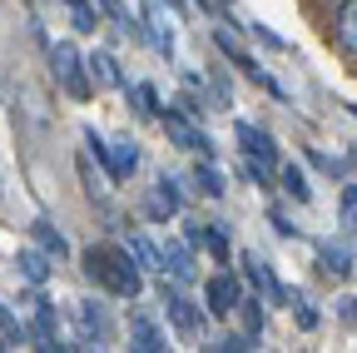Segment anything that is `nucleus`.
I'll return each mask as SVG.
<instances>
[{"label": "nucleus", "instance_id": "f257e3e1", "mask_svg": "<svg viewBox=\"0 0 357 353\" xmlns=\"http://www.w3.org/2000/svg\"><path fill=\"white\" fill-rule=\"evenodd\" d=\"M79 264H84V274L95 279L105 294L139 303V294H144V269H139V259L129 254V244H89V249L79 254Z\"/></svg>", "mask_w": 357, "mask_h": 353}, {"label": "nucleus", "instance_id": "f03ea898", "mask_svg": "<svg viewBox=\"0 0 357 353\" xmlns=\"http://www.w3.org/2000/svg\"><path fill=\"white\" fill-rule=\"evenodd\" d=\"M213 50L223 55V60H229V65H238V75H248L253 85H258V90H268V95H273V100H283V105H293V95L283 90V85L273 80V75H268L263 70V60L253 55V50H243L238 45V35H229V30H213Z\"/></svg>", "mask_w": 357, "mask_h": 353}, {"label": "nucleus", "instance_id": "7ed1b4c3", "mask_svg": "<svg viewBox=\"0 0 357 353\" xmlns=\"http://www.w3.org/2000/svg\"><path fill=\"white\" fill-rule=\"evenodd\" d=\"M50 70H55V80L70 90V100H95V80H89V65H84V55H79V45L75 40H55L50 45Z\"/></svg>", "mask_w": 357, "mask_h": 353}, {"label": "nucleus", "instance_id": "20e7f679", "mask_svg": "<svg viewBox=\"0 0 357 353\" xmlns=\"http://www.w3.org/2000/svg\"><path fill=\"white\" fill-rule=\"evenodd\" d=\"M238 303H243V279L229 269V264H218V269L204 279V308L213 319H229V314H238Z\"/></svg>", "mask_w": 357, "mask_h": 353}, {"label": "nucleus", "instance_id": "39448f33", "mask_svg": "<svg viewBox=\"0 0 357 353\" xmlns=\"http://www.w3.org/2000/svg\"><path fill=\"white\" fill-rule=\"evenodd\" d=\"M238 264H243V284H248L253 294H263L268 303H288V294H293V289L273 274V264H268V259H258L253 249H243V254H238Z\"/></svg>", "mask_w": 357, "mask_h": 353}, {"label": "nucleus", "instance_id": "423d86ee", "mask_svg": "<svg viewBox=\"0 0 357 353\" xmlns=\"http://www.w3.org/2000/svg\"><path fill=\"white\" fill-rule=\"evenodd\" d=\"M30 338H35V348H45V353L75 348V343H65V333H60V314L50 308V298H45L40 289H35V298H30Z\"/></svg>", "mask_w": 357, "mask_h": 353}, {"label": "nucleus", "instance_id": "0eeeda50", "mask_svg": "<svg viewBox=\"0 0 357 353\" xmlns=\"http://www.w3.org/2000/svg\"><path fill=\"white\" fill-rule=\"evenodd\" d=\"M159 294H164V319L174 324V333H204V314H208V308H194V298L178 284H159Z\"/></svg>", "mask_w": 357, "mask_h": 353}, {"label": "nucleus", "instance_id": "6e6552de", "mask_svg": "<svg viewBox=\"0 0 357 353\" xmlns=\"http://www.w3.org/2000/svg\"><path fill=\"white\" fill-rule=\"evenodd\" d=\"M164 129H169V140L178 145V150H194V154H208L213 150V140L199 129V120L194 115H184V110H164V120H159Z\"/></svg>", "mask_w": 357, "mask_h": 353}, {"label": "nucleus", "instance_id": "1a4fd4ad", "mask_svg": "<svg viewBox=\"0 0 357 353\" xmlns=\"http://www.w3.org/2000/svg\"><path fill=\"white\" fill-rule=\"evenodd\" d=\"M234 140H238V150H243V154H253V159L283 164V154H278V140H273V129H263V124H253V120H234Z\"/></svg>", "mask_w": 357, "mask_h": 353}, {"label": "nucleus", "instance_id": "9d476101", "mask_svg": "<svg viewBox=\"0 0 357 353\" xmlns=\"http://www.w3.org/2000/svg\"><path fill=\"white\" fill-rule=\"evenodd\" d=\"M318 269H323L328 279L347 284V279L357 274V249H352L347 239H323V244H318Z\"/></svg>", "mask_w": 357, "mask_h": 353}, {"label": "nucleus", "instance_id": "9b49d317", "mask_svg": "<svg viewBox=\"0 0 357 353\" xmlns=\"http://www.w3.org/2000/svg\"><path fill=\"white\" fill-rule=\"evenodd\" d=\"M75 319H79V348H100V343H109V314H105V303L79 298V303H75Z\"/></svg>", "mask_w": 357, "mask_h": 353}, {"label": "nucleus", "instance_id": "f8f14e48", "mask_svg": "<svg viewBox=\"0 0 357 353\" xmlns=\"http://www.w3.org/2000/svg\"><path fill=\"white\" fill-rule=\"evenodd\" d=\"M55 264H60L55 254H45L40 244H30V249H20V254H15V274H20L30 289H45V284L55 279Z\"/></svg>", "mask_w": 357, "mask_h": 353}, {"label": "nucleus", "instance_id": "ddd939ff", "mask_svg": "<svg viewBox=\"0 0 357 353\" xmlns=\"http://www.w3.org/2000/svg\"><path fill=\"white\" fill-rule=\"evenodd\" d=\"M129 348L134 353H164L169 348V333L144 314V308H129Z\"/></svg>", "mask_w": 357, "mask_h": 353}, {"label": "nucleus", "instance_id": "4468645a", "mask_svg": "<svg viewBox=\"0 0 357 353\" xmlns=\"http://www.w3.org/2000/svg\"><path fill=\"white\" fill-rule=\"evenodd\" d=\"M333 45L357 60V0H337V10H333Z\"/></svg>", "mask_w": 357, "mask_h": 353}, {"label": "nucleus", "instance_id": "2eb2a0df", "mask_svg": "<svg viewBox=\"0 0 357 353\" xmlns=\"http://www.w3.org/2000/svg\"><path fill=\"white\" fill-rule=\"evenodd\" d=\"M84 65H89V80H95V90H124V85H129V75L119 70V60H114L109 50H89Z\"/></svg>", "mask_w": 357, "mask_h": 353}, {"label": "nucleus", "instance_id": "dca6fc26", "mask_svg": "<svg viewBox=\"0 0 357 353\" xmlns=\"http://www.w3.org/2000/svg\"><path fill=\"white\" fill-rule=\"evenodd\" d=\"M164 274H174L178 284H194L199 279V264H194V244L189 239H169L164 244Z\"/></svg>", "mask_w": 357, "mask_h": 353}, {"label": "nucleus", "instance_id": "f3484780", "mask_svg": "<svg viewBox=\"0 0 357 353\" xmlns=\"http://www.w3.org/2000/svg\"><path fill=\"white\" fill-rule=\"evenodd\" d=\"M189 180H194V189H199L204 199H223V194H229V180H223V169H218L208 154H199V159L189 164Z\"/></svg>", "mask_w": 357, "mask_h": 353}, {"label": "nucleus", "instance_id": "a211bd4d", "mask_svg": "<svg viewBox=\"0 0 357 353\" xmlns=\"http://www.w3.org/2000/svg\"><path fill=\"white\" fill-rule=\"evenodd\" d=\"M124 244H129L134 259H139V269H144V274H164V249H159L144 229H124Z\"/></svg>", "mask_w": 357, "mask_h": 353}, {"label": "nucleus", "instance_id": "6ab92c4d", "mask_svg": "<svg viewBox=\"0 0 357 353\" xmlns=\"http://www.w3.org/2000/svg\"><path fill=\"white\" fill-rule=\"evenodd\" d=\"M278 189L293 199V204H312V185H307V169L303 164H293V159H283L278 164Z\"/></svg>", "mask_w": 357, "mask_h": 353}, {"label": "nucleus", "instance_id": "aec40b11", "mask_svg": "<svg viewBox=\"0 0 357 353\" xmlns=\"http://www.w3.org/2000/svg\"><path fill=\"white\" fill-rule=\"evenodd\" d=\"M124 95H129V105L139 110L144 120H164V110H169V105L159 100V90H154L149 80H139V85H124Z\"/></svg>", "mask_w": 357, "mask_h": 353}, {"label": "nucleus", "instance_id": "412c9836", "mask_svg": "<svg viewBox=\"0 0 357 353\" xmlns=\"http://www.w3.org/2000/svg\"><path fill=\"white\" fill-rule=\"evenodd\" d=\"M139 164H144V154H139V140L119 135V140H114V185L134 180V169H139Z\"/></svg>", "mask_w": 357, "mask_h": 353}, {"label": "nucleus", "instance_id": "4be33fe9", "mask_svg": "<svg viewBox=\"0 0 357 353\" xmlns=\"http://www.w3.org/2000/svg\"><path fill=\"white\" fill-rule=\"evenodd\" d=\"M65 6H70V30H75V35H95V30H100L105 10L95 6V0H65Z\"/></svg>", "mask_w": 357, "mask_h": 353}, {"label": "nucleus", "instance_id": "5701e85b", "mask_svg": "<svg viewBox=\"0 0 357 353\" xmlns=\"http://www.w3.org/2000/svg\"><path fill=\"white\" fill-rule=\"evenodd\" d=\"M30 239L45 249V254H55V259H70V239L50 224V219H35V224H30Z\"/></svg>", "mask_w": 357, "mask_h": 353}, {"label": "nucleus", "instance_id": "b1692460", "mask_svg": "<svg viewBox=\"0 0 357 353\" xmlns=\"http://www.w3.org/2000/svg\"><path fill=\"white\" fill-rule=\"evenodd\" d=\"M263 319H268V298H263V294H243V303H238V324H243L253 338H263Z\"/></svg>", "mask_w": 357, "mask_h": 353}, {"label": "nucleus", "instance_id": "393cba45", "mask_svg": "<svg viewBox=\"0 0 357 353\" xmlns=\"http://www.w3.org/2000/svg\"><path fill=\"white\" fill-rule=\"evenodd\" d=\"M204 90H208V105H213V110H229V105H234V85H229V75H223L218 65L204 75Z\"/></svg>", "mask_w": 357, "mask_h": 353}, {"label": "nucleus", "instance_id": "a878e982", "mask_svg": "<svg viewBox=\"0 0 357 353\" xmlns=\"http://www.w3.org/2000/svg\"><path fill=\"white\" fill-rule=\"evenodd\" d=\"M95 6L105 10V20L114 25V30H124V35H134V25H139V15H134L124 0H95Z\"/></svg>", "mask_w": 357, "mask_h": 353}, {"label": "nucleus", "instance_id": "bb28decb", "mask_svg": "<svg viewBox=\"0 0 357 353\" xmlns=\"http://www.w3.org/2000/svg\"><path fill=\"white\" fill-rule=\"evenodd\" d=\"M204 249H208V259H213V264H229V259H234V239H229V229H223V224H208Z\"/></svg>", "mask_w": 357, "mask_h": 353}, {"label": "nucleus", "instance_id": "cd10ccee", "mask_svg": "<svg viewBox=\"0 0 357 353\" xmlns=\"http://www.w3.org/2000/svg\"><path fill=\"white\" fill-rule=\"evenodd\" d=\"M243 35H248V40H258V45H263V50H278V55L288 50V40H283L278 30H268L263 20H243Z\"/></svg>", "mask_w": 357, "mask_h": 353}, {"label": "nucleus", "instance_id": "c85d7f7f", "mask_svg": "<svg viewBox=\"0 0 357 353\" xmlns=\"http://www.w3.org/2000/svg\"><path fill=\"white\" fill-rule=\"evenodd\" d=\"M84 150L95 154L100 164H105V174L114 180V140H105V135H95V129H84Z\"/></svg>", "mask_w": 357, "mask_h": 353}, {"label": "nucleus", "instance_id": "c756f323", "mask_svg": "<svg viewBox=\"0 0 357 353\" xmlns=\"http://www.w3.org/2000/svg\"><path fill=\"white\" fill-rule=\"evenodd\" d=\"M208 348H213V353H253V348H258V338H253L248 329H238V333H223V338H213Z\"/></svg>", "mask_w": 357, "mask_h": 353}, {"label": "nucleus", "instance_id": "7c9ffc66", "mask_svg": "<svg viewBox=\"0 0 357 353\" xmlns=\"http://www.w3.org/2000/svg\"><path fill=\"white\" fill-rule=\"evenodd\" d=\"M288 308H293V319H298V329H303V333L318 329V308L307 303V294H298V289H293V294H288Z\"/></svg>", "mask_w": 357, "mask_h": 353}, {"label": "nucleus", "instance_id": "2f4dec72", "mask_svg": "<svg viewBox=\"0 0 357 353\" xmlns=\"http://www.w3.org/2000/svg\"><path fill=\"white\" fill-rule=\"evenodd\" d=\"M0 338H6V348H15V343H25V338H30V324H20L6 303H0Z\"/></svg>", "mask_w": 357, "mask_h": 353}, {"label": "nucleus", "instance_id": "473e14b6", "mask_svg": "<svg viewBox=\"0 0 357 353\" xmlns=\"http://www.w3.org/2000/svg\"><path fill=\"white\" fill-rule=\"evenodd\" d=\"M337 214H342V229L357 234V185L342 180V199H337Z\"/></svg>", "mask_w": 357, "mask_h": 353}, {"label": "nucleus", "instance_id": "72a5a7b5", "mask_svg": "<svg viewBox=\"0 0 357 353\" xmlns=\"http://www.w3.org/2000/svg\"><path fill=\"white\" fill-rule=\"evenodd\" d=\"M307 164H312V169H323L328 180H337V185L347 180V164H342L337 154H323V150H307Z\"/></svg>", "mask_w": 357, "mask_h": 353}, {"label": "nucleus", "instance_id": "f704fd0d", "mask_svg": "<svg viewBox=\"0 0 357 353\" xmlns=\"http://www.w3.org/2000/svg\"><path fill=\"white\" fill-rule=\"evenodd\" d=\"M268 224H273V234H278V239H298V234H303V229L293 224V214H288V209H278V204L268 209Z\"/></svg>", "mask_w": 357, "mask_h": 353}, {"label": "nucleus", "instance_id": "c9c22d12", "mask_svg": "<svg viewBox=\"0 0 357 353\" xmlns=\"http://www.w3.org/2000/svg\"><path fill=\"white\" fill-rule=\"evenodd\" d=\"M178 224H184V239H189L194 249H204V234H208V224H204V219H194V214H178Z\"/></svg>", "mask_w": 357, "mask_h": 353}, {"label": "nucleus", "instance_id": "e433bc0d", "mask_svg": "<svg viewBox=\"0 0 357 353\" xmlns=\"http://www.w3.org/2000/svg\"><path fill=\"white\" fill-rule=\"evenodd\" d=\"M174 105H178V110H184V115H194V120H204V115H208V110H213V105H208V100H199V95H194V90H184V95H178V100H174Z\"/></svg>", "mask_w": 357, "mask_h": 353}, {"label": "nucleus", "instance_id": "4c0bfd02", "mask_svg": "<svg viewBox=\"0 0 357 353\" xmlns=\"http://www.w3.org/2000/svg\"><path fill=\"white\" fill-rule=\"evenodd\" d=\"M337 319H342L347 329H357V294H347V298H337Z\"/></svg>", "mask_w": 357, "mask_h": 353}, {"label": "nucleus", "instance_id": "58836bf2", "mask_svg": "<svg viewBox=\"0 0 357 353\" xmlns=\"http://www.w3.org/2000/svg\"><path fill=\"white\" fill-rule=\"evenodd\" d=\"M347 115H357V100H347Z\"/></svg>", "mask_w": 357, "mask_h": 353}, {"label": "nucleus", "instance_id": "ea45409f", "mask_svg": "<svg viewBox=\"0 0 357 353\" xmlns=\"http://www.w3.org/2000/svg\"><path fill=\"white\" fill-rule=\"evenodd\" d=\"M218 6H234V0H218Z\"/></svg>", "mask_w": 357, "mask_h": 353}]
</instances>
